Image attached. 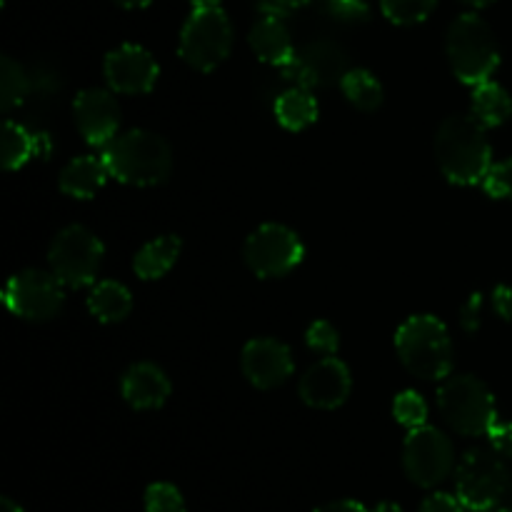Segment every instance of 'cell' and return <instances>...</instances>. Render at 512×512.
Returning a JSON list of instances; mask_svg holds the SVG:
<instances>
[{
  "label": "cell",
  "instance_id": "obj_1",
  "mask_svg": "<svg viewBox=\"0 0 512 512\" xmlns=\"http://www.w3.org/2000/svg\"><path fill=\"white\" fill-rule=\"evenodd\" d=\"M485 125L470 115H450L435 133V158L445 178L455 185H483L493 148L485 135Z\"/></svg>",
  "mask_w": 512,
  "mask_h": 512
},
{
  "label": "cell",
  "instance_id": "obj_2",
  "mask_svg": "<svg viewBox=\"0 0 512 512\" xmlns=\"http://www.w3.org/2000/svg\"><path fill=\"white\" fill-rule=\"evenodd\" d=\"M103 160L110 178L140 188L163 183L173 170V150L168 140L150 130H128L115 135L103 148Z\"/></svg>",
  "mask_w": 512,
  "mask_h": 512
},
{
  "label": "cell",
  "instance_id": "obj_3",
  "mask_svg": "<svg viewBox=\"0 0 512 512\" xmlns=\"http://www.w3.org/2000/svg\"><path fill=\"white\" fill-rule=\"evenodd\" d=\"M395 350L410 375L420 380H445L453 373V340L435 315H410L395 333Z\"/></svg>",
  "mask_w": 512,
  "mask_h": 512
},
{
  "label": "cell",
  "instance_id": "obj_4",
  "mask_svg": "<svg viewBox=\"0 0 512 512\" xmlns=\"http://www.w3.org/2000/svg\"><path fill=\"white\" fill-rule=\"evenodd\" d=\"M445 48L455 78L473 88L488 83L500 65V48L493 28L475 13H463L453 20Z\"/></svg>",
  "mask_w": 512,
  "mask_h": 512
},
{
  "label": "cell",
  "instance_id": "obj_5",
  "mask_svg": "<svg viewBox=\"0 0 512 512\" xmlns=\"http://www.w3.org/2000/svg\"><path fill=\"white\" fill-rule=\"evenodd\" d=\"M438 410L445 423L465 438L488 435L498 420L495 398L488 385L475 375H450L438 390Z\"/></svg>",
  "mask_w": 512,
  "mask_h": 512
},
{
  "label": "cell",
  "instance_id": "obj_6",
  "mask_svg": "<svg viewBox=\"0 0 512 512\" xmlns=\"http://www.w3.org/2000/svg\"><path fill=\"white\" fill-rule=\"evenodd\" d=\"M510 468L503 455L493 448L468 450L455 465V495L473 512L498 508L510 493Z\"/></svg>",
  "mask_w": 512,
  "mask_h": 512
},
{
  "label": "cell",
  "instance_id": "obj_7",
  "mask_svg": "<svg viewBox=\"0 0 512 512\" xmlns=\"http://www.w3.org/2000/svg\"><path fill=\"white\" fill-rule=\"evenodd\" d=\"M233 50V25L225 10L195 8L180 30V58L200 73L218 68Z\"/></svg>",
  "mask_w": 512,
  "mask_h": 512
},
{
  "label": "cell",
  "instance_id": "obj_8",
  "mask_svg": "<svg viewBox=\"0 0 512 512\" xmlns=\"http://www.w3.org/2000/svg\"><path fill=\"white\" fill-rule=\"evenodd\" d=\"M103 243L98 235L90 233L83 225H68L53 238L48 250L50 273L65 285V288H85L98 275L103 263Z\"/></svg>",
  "mask_w": 512,
  "mask_h": 512
},
{
  "label": "cell",
  "instance_id": "obj_9",
  "mask_svg": "<svg viewBox=\"0 0 512 512\" xmlns=\"http://www.w3.org/2000/svg\"><path fill=\"white\" fill-rule=\"evenodd\" d=\"M65 285L48 270L28 268L15 273L3 288V303L15 318L30 323L53 320L63 310Z\"/></svg>",
  "mask_w": 512,
  "mask_h": 512
},
{
  "label": "cell",
  "instance_id": "obj_10",
  "mask_svg": "<svg viewBox=\"0 0 512 512\" xmlns=\"http://www.w3.org/2000/svg\"><path fill=\"white\" fill-rule=\"evenodd\" d=\"M403 470L410 483L435 488L455 470V450L448 435L433 425L410 430L403 443Z\"/></svg>",
  "mask_w": 512,
  "mask_h": 512
},
{
  "label": "cell",
  "instance_id": "obj_11",
  "mask_svg": "<svg viewBox=\"0 0 512 512\" xmlns=\"http://www.w3.org/2000/svg\"><path fill=\"white\" fill-rule=\"evenodd\" d=\"M305 248L298 233L280 223H265L248 235L243 248L245 265L258 278H280L295 270L303 260Z\"/></svg>",
  "mask_w": 512,
  "mask_h": 512
},
{
  "label": "cell",
  "instance_id": "obj_12",
  "mask_svg": "<svg viewBox=\"0 0 512 512\" xmlns=\"http://www.w3.org/2000/svg\"><path fill=\"white\" fill-rule=\"evenodd\" d=\"M348 70V53L335 40H313V43L295 50L288 63L280 65V75L295 88L305 90L340 83Z\"/></svg>",
  "mask_w": 512,
  "mask_h": 512
},
{
  "label": "cell",
  "instance_id": "obj_13",
  "mask_svg": "<svg viewBox=\"0 0 512 512\" xmlns=\"http://www.w3.org/2000/svg\"><path fill=\"white\" fill-rule=\"evenodd\" d=\"M103 73L105 80H108V88L113 93L143 95L155 88L160 70L155 58L150 55V50L133 43H125L105 55Z\"/></svg>",
  "mask_w": 512,
  "mask_h": 512
},
{
  "label": "cell",
  "instance_id": "obj_14",
  "mask_svg": "<svg viewBox=\"0 0 512 512\" xmlns=\"http://www.w3.org/2000/svg\"><path fill=\"white\" fill-rule=\"evenodd\" d=\"M240 368L250 385L258 390H273L293 375V353L275 338H253L245 343Z\"/></svg>",
  "mask_w": 512,
  "mask_h": 512
},
{
  "label": "cell",
  "instance_id": "obj_15",
  "mask_svg": "<svg viewBox=\"0 0 512 512\" xmlns=\"http://www.w3.org/2000/svg\"><path fill=\"white\" fill-rule=\"evenodd\" d=\"M73 118L75 128L90 145L105 148L118 135L120 128V105L113 90L88 88L75 95Z\"/></svg>",
  "mask_w": 512,
  "mask_h": 512
},
{
  "label": "cell",
  "instance_id": "obj_16",
  "mask_svg": "<svg viewBox=\"0 0 512 512\" xmlns=\"http://www.w3.org/2000/svg\"><path fill=\"white\" fill-rule=\"evenodd\" d=\"M353 378L343 360L328 358L318 360L300 380V398L315 410H335L348 400Z\"/></svg>",
  "mask_w": 512,
  "mask_h": 512
},
{
  "label": "cell",
  "instance_id": "obj_17",
  "mask_svg": "<svg viewBox=\"0 0 512 512\" xmlns=\"http://www.w3.org/2000/svg\"><path fill=\"white\" fill-rule=\"evenodd\" d=\"M120 390H123V398L130 408L155 410L170 398V380L158 365L135 363L125 370Z\"/></svg>",
  "mask_w": 512,
  "mask_h": 512
},
{
  "label": "cell",
  "instance_id": "obj_18",
  "mask_svg": "<svg viewBox=\"0 0 512 512\" xmlns=\"http://www.w3.org/2000/svg\"><path fill=\"white\" fill-rule=\"evenodd\" d=\"M248 43L258 60L268 65H285L295 55L293 38L285 25V18H275V15H263L258 23L250 28Z\"/></svg>",
  "mask_w": 512,
  "mask_h": 512
},
{
  "label": "cell",
  "instance_id": "obj_19",
  "mask_svg": "<svg viewBox=\"0 0 512 512\" xmlns=\"http://www.w3.org/2000/svg\"><path fill=\"white\" fill-rule=\"evenodd\" d=\"M108 178L110 170L105 165L103 155H78V158H73L65 165L58 185L70 198L90 200L98 195V190H103Z\"/></svg>",
  "mask_w": 512,
  "mask_h": 512
},
{
  "label": "cell",
  "instance_id": "obj_20",
  "mask_svg": "<svg viewBox=\"0 0 512 512\" xmlns=\"http://www.w3.org/2000/svg\"><path fill=\"white\" fill-rule=\"evenodd\" d=\"M180 248H183V243H180V238H175V235H160V238L150 240V243H145L143 248L138 250V255H135V275H138L140 280L163 278V275L173 268L175 260H178Z\"/></svg>",
  "mask_w": 512,
  "mask_h": 512
},
{
  "label": "cell",
  "instance_id": "obj_21",
  "mask_svg": "<svg viewBox=\"0 0 512 512\" xmlns=\"http://www.w3.org/2000/svg\"><path fill=\"white\" fill-rule=\"evenodd\" d=\"M88 310L100 323H120L133 310V295L115 280H100L88 295Z\"/></svg>",
  "mask_w": 512,
  "mask_h": 512
},
{
  "label": "cell",
  "instance_id": "obj_22",
  "mask_svg": "<svg viewBox=\"0 0 512 512\" xmlns=\"http://www.w3.org/2000/svg\"><path fill=\"white\" fill-rule=\"evenodd\" d=\"M275 118L288 130H305L318 120V100L313 90L288 88L275 100Z\"/></svg>",
  "mask_w": 512,
  "mask_h": 512
},
{
  "label": "cell",
  "instance_id": "obj_23",
  "mask_svg": "<svg viewBox=\"0 0 512 512\" xmlns=\"http://www.w3.org/2000/svg\"><path fill=\"white\" fill-rule=\"evenodd\" d=\"M473 115L485 125V128H500L508 123L512 115V98L503 85L480 83L473 90Z\"/></svg>",
  "mask_w": 512,
  "mask_h": 512
},
{
  "label": "cell",
  "instance_id": "obj_24",
  "mask_svg": "<svg viewBox=\"0 0 512 512\" xmlns=\"http://www.w3.org/2000/svg\"><path fill=\"white\" fill-rule=\"evenodd\" d=\"M340 90H343V95L355 105V108L365 110V113H373V110H378L380 103H383V85H380V80L365 68L348 70L345 78L340 80Z\"/></svg>",
  "mask_w": 512,
  "mask_h": 512
},
{
  "label": "cell",
  "instance_id": "obj_25",
  "mask_svg": "<svg viewBox=\"0 0 512 512\" xmlns=\"http://www.w3.org/2000/svg\"><path fill=\"white\" fill-rule=\"evenodd\" d=\"M30 158H38V133H30L25 125L8 120L3 125V168L18 170Z\"/></svg>",
  "mask_w": 512,
  "mask_h": 512
},
{
  "label": "cell",
  "instance_id": "obj_26",
  "mask_svg": "<svg viewBox=\"0 0 512 512\" xmlns=\"http://www.w3.org/2000/svg\"><path fill=\"white\" fill-rule=\"evenodd\" d=\"M30 90H33V78L25 73L23 65L10 55H3L0 58V108L3 113L18 108Z\"/></svg>",
  "mask_w": 512,
  "mask_h": 512
},
{
  "label": "cell",
  "instance_id": "obj_27",
  "mask_svg": "<svg viewBox=\"0 0 512 512\" xmlns=\"http://www.w3.org/2000/svg\"><path fill=\"white\" fill-rule=\"evenodd\" d=\"M438 0H380L383 15L395 25L423 23L435 10Z\"/></svg>",
  "mask_w": 512,
  "mask_h": 512
},
{
  "label": "cell",
  "instance_id": "obj_28",
  "mask_svg": "<svg viewBox=\"0 0 512 512\" xmlns=\"http://www.w3.org/2000/svg\"><path fill=\"white\" fill-rule=\"evenodd\" d=\"M393 415L403 428L415 430L420 425H425V420H428V403L415 390H405V393H400L393 400Z\"/></svg>",
  "mask_w": 512,
  "mask_h": 512
},
{
  "label": "cell",
  "instance_id": "obj_29",
  "mask_svg": "<svg viewBox=\"0 0 512 512\" xmlns=\"http://www.w3.org/2000/svg\"><path fill=\"white\" fill-rule=\"evenodd\" d=\"M145 512H185L180 490L170 483H153L145 490Z\"/></svg>",
  "mask_w": 512,
  "mask_h": 512
},
{
  "label": "cell",
  "instance_id": "obj_30",
  "mask_svg": "<svg viewBox=\"0 0 512 512\" xmlns=\"http://www.w3.org/2000/svg\"><path fill=\"white\" fill-rule=\"evenodd\" d=\"M305 343H308L310 350L320 355H335L340 348V335L338 330L333 328V323L328 320H315L313 325L305 333Z\"/></svg>",
  "mask_w": 512,
  "mask_h": 512
},
{
  "label": "cell",
  "instance_id": "obj_31",
  "mask_svg": "<svg viewBox=\"0 0 512 512\" xmlns=\"http://www.w3.org/2000/svg\"><path fill=\"white\" fill-rule=\"evenodd\" d=\"M483 188L490 198L512 200V158L490 165L488 175L483 180Z\"/></svg>",
  "mask_w": 512,
  "mask_h": 512
},
{
  "label": "cell",
  "instance_id": "obj_32",
  "mask_svg": "<svg viewBox=\"0 0 512 512\" xmlns=\"http://www.w3.org/2000/svg\"><path fill=\"white\" fill-rule=\"evenodd\" d=\"M325 8L335 20H343V23H365L370 18L365 0H325Z\"/></svg>",
  "mask_w": 512,
  "mask_h": 512
},
{
  "label": "cell",
  "instance_id": "obj_33",
  "mask_svg": "<svg viewBox=\"0 0 512 512\" xmlns=\"http://www.w3.org/2000/svg\"><path fill=\"white\" fill-rule=\"evenodd\" d=\"M488 438L493 450H498L503 458H512V423L510 420H495L488 430Z\"/></svg>",
  "mask_w": 512,
  "mask_h": 512
},
{
  "label": "cell",
  "instance_id": "obj_34",
  "mask_svg": "<svg viewBox=\"0 0 512 512\" xmlns=\"http://www.w3.org/2000/svg\"><path fill=\"white\" fill-rule=\"evenodd\" d=\"M420 512H468V508H465L463 500H460L458 495L433 493L423 500Z\"/></svg>",
  "mask_w": 512,
  "mask_h": 512
},
{
  "label": "cell",
  "instance_id": "obj_35",
  "mask_svg": "<svg viewBox=\"0 0 512 512\" xmlns=\"http://www.w3.org/2000/svg\"><path fill=\"white\" fill-rule=\"evenodd\" d=\"M310 0H258V10L263 15H275V18H288L295 10L305 8Z\"/></svg>",
  "mask_w": 512,
  "mask_h": 512
},
{
  "label": "cell",
  "instance_id": "obj_36",
  "mask_svg": "<svg viewBox=\"0 0 512 512\" xmlns=\"http://www.w3.org/2000/svg\"><path fill=\"white\" fill-rule=\"evenodd\" d=\"M480 308H483V295L473 293L468 298V303L460 308V325H463L465 333H475L480 328Z\"/></svg>",
  "mask_w": 512,
  "mask_h": 512
},
{
  "label": "cell",
  "instance_id": "obj_37",
  "mask_svg": "<svg viewBox=\"0 0 512 512\" xmlns=\"http://www.w3.org/2000/svg\"><path fill=\"white\" fill-rule=\"evenodd\" d=\"M493 308L503 320H512V288L510 285H498L493 290Z\"/></svg>",
  "mask_w": 512,
  "mask_h": 512
},
{
  "label": "cell",
  "instance_id": "obj_38",
  "mask_svg": "<svg viewBox=\"0 0 512 512\" xmlns=\"http://www.w3.org/2000/svg\"><path fill=\"white\" fill-rule=\"evenodd\" d=\"M315 512H370V510L363 508L360 503H355V500H335V503L323 505V508H318Z\"/></svg>",
  "mask_w": 512,
  "mask_h": 512
},
{
  "label": "cell",
  "instance_id": "obj_39",
  "mask_svg": "<svg viewBox=\"0 0 512 512\" xmlns=\"http://www.w3.org/2000/svg\"><path fill=\"white\" fill-rule=\"evenodd\" d=\"M113 3H118L120 8H128V10H135V8H148L153 0H113Z\"/></svg>",
  "mask_w": 512,
  "mask_h": 512
},
{
  "label": "cell",
  "instance_id": "obj_40",
  "mask_svg": "<svg viewBox=\"0 0 512 512\" xmlns=\"http://www.w3.org/2000/svg\"><path fill=\"white\" fill-rule=\"evenodd\" d=\"M0 512H23V508L10 498H0Z\"/></svg>",
  "mask_w": 512,
  "mask_h": 512
},
{
  "label": "cell",
  "instance_id": "obj_41",
  "mask_svg": "<svg viewBox=\"0 0 512 512\" xmlns=\"http://www.w3.org/2000/svg\"><path fill=\"white\" fill-rule=\"evenodd\" d=\"M193 8H218L220 0H188Z\"/></svg>",
  "mask_w": 512,
  "mask_h": 512
},
{
  "label": "cell",
  "instance_id": "obj_42",
  "mask_svg": "<svg viewBox=\"0 0 512 512\" xmlns=\"http://www.w3.org/2000/svg\"><path fill=\"white\" fill-rule=\"evenodd\" d=\"M370 512H403V510H400V505H395V503H380V505H375Z\"/></svg>",
  "mask_w": 512,
  "mask_h": 512
},
{
  "label": "cell",
  "instance_id": "obj_43",
  "mask_svg": "<svg viewBox=\"0 0 512 512\" xmlns=\"http://www.w3.org/2000/svg\"><path fill=\"white\" fill-rule=\"evenodd\" d=\"M465 5H473V8H485V5L495 3V0H463Z\"/></svg>",
  "mask_w": 512,
  "mask_h": 512
},
{
  "label": "cell",
  "instance_id": "obj_44",
  "mask_svg": "<svg viewBox=\"0 0 512 512\" xmlns=\"http://www.w3.org/2000/svg\"><path fill=\"white\" fill-rule=\"evenodd\" d=\"M490 512H512V510L508 508V510H490Z\"/></svg>",
  "mask_w": 512,
  "mask_h": 512
},
{
  "label": "cell",
  "instance_id": "obj_45",
  "mask_svg": "<svg viewBox=\"0 0 512 512\" xmlns=\"http://www.w3.org/2000/svg\"><path fill=\"white\" fill-rule=\"evenodd\" d=\"M510 510H512V508H510Z\"/></svg>",
  "mask_w": 512,
  "mask_h": 512
}]
</instances>
